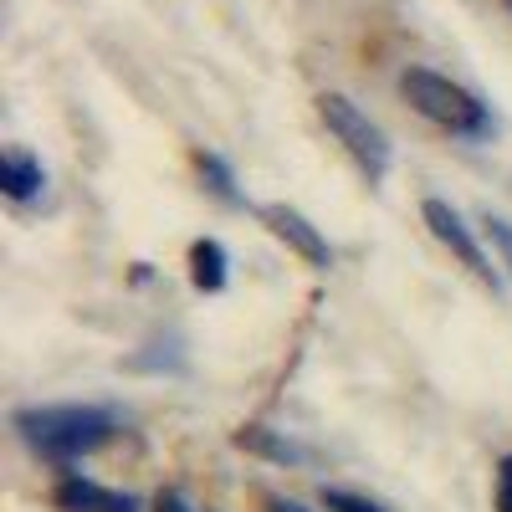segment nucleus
Returning a JSON list of instances; mask_svg holds the SVG:
<instances>
[{"mask_svg":"<svg viewBox=\"0 0 512 512\" xmlns=\"http://www.w3.org/2000/svg\"><path fill=\"white\" fill-rule=\"evenodd\" d=\"M420 221L431 226V236H436V241H441V246H446V251H451L456 262H461L466 272H472L482 287H492L497 297L507 292V282H502V277H497V267H492V256L482 251V241L472 236V226L461 221V210H456L451 200H441V195H425V200H420Z\"/></svg>","mask_w":512,"mask_h":512,"instance_id":"nucleus-4","label":"nucleus"},{"mask_svg":"<svg viewBox=\"0 0 512 512\" xmlns=\"http://www.w3.org/2000/svg\"><path fill=\"white\" fill-rule=\"evenodd\" d=\"M267 512H308V507L292 502V497H267Z\"/></svg>","mask_w":512,"mask_h":512,"instance_id":"nucleus-15","label":"nucleus"},{"mask_svg":"<svg viewBox=\"0 0 512 512\" xmlns=\"http://www.w3.org/2000/svg\"><path fill=\"white\" fill-rule=\"evenodd\" d=\"M497 512H512V456H502L497 466Z\"/></svg>","mask_w":512,"mask_h":512,"instance_id":"nucleus-13","label":"nucleus"},{"mask_svg":"<svg viewBox=\"0 0 512 512\" xmlns=\"http://www.w3.org/2000/svg\"><path fill=\"white\" fill-rule=\"evenodd\" d=\"M502 6H507V11H512V0H502Z\"/></svg>","mask_w":512,"mask_h":512,"instance_id":"nucleus-16","label":"nucleus"},{"mask_svg":"<svg viewBox=\"0 0 512 512\" xmlns=\"http://www.w3.org/2000/svg\"><path fill=\"white\" fill-rule=\"evenodd\" d=\"M236 446H241V451H251V456H267V461H282V466H292V461H303V446H292L287 436L267 431V425H241V431H236Z\"/></svg>","mask_w":512,"mask_h":512,"instance_id":"nucleus-9","label":"nucleus"},{"mask_svg":"<svg viewBox=\"0 0 512 512\" xmlns=\"http://www.w3.org/2000/svg\"><path fill=\"white\" fill-rule=\"evenodd\" d=\"M154 512H195V507H190L180 492H159V497H154Z\"/></svg>","mask_w":512,"mask_h":512,"instance_id":"nucleus-14","label":"nucleus"},{"mask_svg":"<svg viewBox=\"0 0 512 512\" xmlns=\"http://www.w3.org/2000/svg\"><path fill=\"white\" fill-rule=\"evenodd\" d=\"M482 231H487V236H492V246L502 251V267H512V221L487 216V221H482Z\"/></svg>","mask_w":512,"mask_h":512,"instance_id":"nucleus-12","label":"nucleus"},{"mask_svg":"<svg viewBox=\"0 0 512 512\" xmlns=\"http://www.w3.org/2000/svg\"><path fill=\"white\" fill-rule=\"evenodd\" d=\"M190 282H195V292H226V282H231V256H226V246H221L216 236H200V241L190 246Z\"/></svg>","mask_w":512,"mask_h":512,"instance_id":"nucleus-7","label":"nucleus"},{"mask_svg":"<svg viewBox=\"0 0 512 512\" xmlns=\"http://www.w3.org/2000/svg\"><path fill=\"white\" fill-rule=\"evenodd\" d=\"M16 431L36 456L72 466L113 441L118 415L108 405H26V410H16Z\"/></svg>","mask_w":512,"mask_h":512,"instance_id":"nucleus-1","label":"nucleus"},{"mask_svg":"<svg viewBox=\"0 0 512 512\" xmlns=\"http://www.w3.org/2000/svg\"><path fill=\"white\" fill-rule=\"evenodd\" d=\"M262 216V226L277 236V241H287L297 256H303L308 267H318V272H328L333 267V246L323 241V231L303 216V210H292V205H282V200H272V205H262L256 210Z\"/></svg>","mask_w":512,"mask_h":512,"instance_id":"nucleus-5","label":"nucleus"},{"mask_svg":"<svg viewBox=\"0 0 512 512\" xmlns=\"http://www.w3.org/2000/svg\"><path fill=\"white\" fill-rule=\"evenodd\" d=\"M52 507L57 512H139V497L134 492H113V487H103L93 477L72 472V477H62L52 487Z\"/></svg>","mask_w":512,"mask_h":512,"instance_id":"nucleus-6","label":"nucleus"},{"mask_svg":"<svg viewBox=\"0 0 512 512\" xmlns=\"http://www.w3.org/2000/svg\"><path fill=\"white\" fill-rule=\"evenodd\" d=\"M0 175H6V195L11 200H31V195H41V185H47V169H41V159H31L26 149H6Z\"/></svg>","mask_w":512,"mask_h":512,"instance_id":"nucleus-8","label":"nucleus"},{"mask_svg":"<svg viewBox=\"0 0 512 512\" xmlns=\"http://www.w3.org/2000/svg\"><path fill=\"white\" fill-rule=\"evenodd\" d=\"M195 169H200V180H205V190L216 195L221 205H246V195L236 190V175H231V164H226L221 154H210V149H200V154H195Z\"/></svg>","mask_w":512,"mask_h":512,"instance_id":"nucleus-10","label":"nucleus"},{"mask_svg":"<svg viewBox=\"0 0 512 512\" xmlns=\"http://www.w3.org/2000/svg\"><path fill=\"white\" fill-rule=\"evenodd\" d=\"M400 93H405V103L425 123L446 128V134H456V139H487L492 128H497L492 123V108L472 88H461V82H451V77H441L431 67H405L400 72Z\"/></svg>","mask_w":512,"mask_h":512,"instance_id":"nucleus-2","label":"nucleus"},{"mask_svg":"<svg viewBox=\"0 0 512 512\" xmlns=\"http://www.w3.org/2000/svg\"><path fill=\"white\" fill-rule=\"evenodd\" d=\"M318 118L328 123V134L349 149V159L364 169L369 180H384L390 175V139H384V128L344 93H318Z\"/></svg>","mask_w":512,"mask_h":512,"instance_id":"nucleus-3","label":"nucleus"},{"mask_svg":"<svg viewBox=\"0 0 512 512\" xmlns=\"http://www.w3.org/2000/svg\"><path fill=\"white\" fill-rule=\"evenodd\" d=\"M323 507H328V512H384L374 497L349 492V487H323Z\"/></svg>","mask_w":512,"mask_h":512,"instance_id":"nucleus-11","label":"nucleus"}]
</instances>
